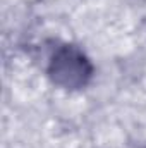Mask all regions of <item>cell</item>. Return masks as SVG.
Masks as SVG:
<instances>
[{"label": "cell", "mask_w": 146, "mask_h": 148, "mask_svg": "<svg viewBox=\"0 0 146 148\" xmlns=\"http://www.w3.org/2000/svg\"><path fill=\"white\" fill-rule=\"evenodd\" d=\"M46 71L53 84L67 91H76L89 84L93 77V64L76 45H62L52 53Z\"/></svg>", "instance_id": "obj_1"}]
</instances>
